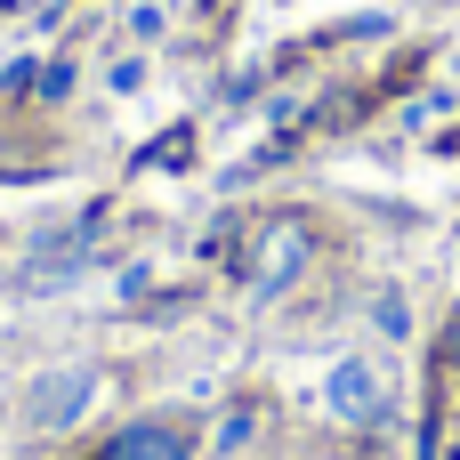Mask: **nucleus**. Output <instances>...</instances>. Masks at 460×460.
<instances>
[{
  "instance_id": "nucleus-7",
  "label": "nucleus",
  "mask_w": 460,
  "mask_h": 460,
  "mask_svg": "<svg viewBox=\"0 0 460 460\" xmlns=\"http://www.w3.org/2000/svg\"><path fill=\"white\" fill-rule=\"evenodd\" d=\"M453 364H460V315H453Z\"/></svg>"
},
{
  "instance_id": "nucleus-5",
  "label": "nucleus",
  "mask_w": 460,
  "mask_h": 460,
  "mask_svg": "<svg viewBox=\"0 0 460 460\" xmlns=\"http://www.w3.org/2000/svg\"><path fill=\"white\" fill-rule=\"evenodd\" d=\"M372 323H380L388 340H404V332H412V307H404V291H380V299H372Z\"/></svg>"
},
{
  "instance_id": "nucleus-6",
  "label": "nucleus",
  "mask_w": 460,
  "mask_h": 460,
  "mask_svg": "<svg viewBox=\"0 0 460 460\" xmlns=\"http://www.w3.org/2000/svg\"><path fill=\"white\" fill-rule=\"evenodd\" d=\"M162 24H170V8H162V0H137V8H129V32H137V40H154Z\"/></svg>"
},
{
  "instance_id": "nucleus-4",
  "label": "nucleus",
  "mask_w": 460,
  "mask_h": 460,
  "mask_svg": "<svg viewBox=\"0 0 460 460\" xmlns=\"http://www.w3.org/2000/svg\"><path fill=\"white\" fill-rule=\"evenodd\" d=\"M89 460H194V445H186L178 420H129L121 437H105Z\"/></svg>"
},
{
  "instance_id": "nucleus-9",
  "label": "nucleus",
  "mask_w": 460,
  "mask_h": 460,
  "mask_svg": "<svg viewBox=\"0 0 460 460\" xmlns=\"http://www.w3.org/2000/svg\"><path fill=\"white\" fill-rule=\"evenodd\" d=\"M162 8H170V0H162Z\"/></svg>"
},
{
  "instance_id": "nucleus-8",
  "label": "nucleus",
  "mask_w": 460,
  "mask_h": 460,
  "mask_svg": "<svg viewBox=\"0 0 460 460\" xmlns=\"http://www.w3.org/2000/svg\"><path fill=\"white\" fill-rule=\"evenodd\" d=\"M453 275H460V243H453Z\"/></svg>"
},
{
  "instance_id": "nucleus-2",
  "label": "nucleus",
  "mask_w": 460,
  "mask_h": 460,
  "mask_svg": "<svg viewBox=\"0 0 460 460\" xmlns=\"http://www.w3.org/2000/svg\"><path fill=\"white\" fill-rule=\"evenodd\" d=\"M97 396H105V372H97V364H57V372H40V380L24 388V420L57 437V429H81Z\"/></svg>"
},
{
  "instance_id": "nucleus-3",
  "label": "nucleus",
  "mask_w": 460,
  "mask_h": 460,
  "mask_svg": "<svg viewBox=\"0 0 460 460\" xmlns=\"http://www.w3.org/2000/svg\"><path fill=\"white\" fill-rule=\"evenodd\" d=\"M388 380H380V364H364V356H340L332 372H323V412L340 420V429H380L388 420Z\"/></svg>"
},
{
  "instance_id": "nucleus-1",
  "label": "nucleus",
  "mask_w": 460,
  "mask_h": 460,
  "mask_svg": "<svg viewBox=\"0 0 460 460\" xmlns=\"http://www.w3.org/2000/svg\"><path fill=\"white\" fill-rule=\"evenodd\" d=\"M307 267H315V226H307L299 210L267 218V226L251 234V251H243V283H251V299H283Z\"/></svg>"
}]
</instances>
